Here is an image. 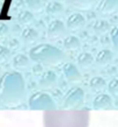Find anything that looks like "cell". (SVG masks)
I'll return each mask as SVG.
<instances>
[{"instance_id":"8992f818","label":"cell","mask_w":118,"mask_h":127,"mask_svg":"<svg viewBox=\"0 0 118 127\" xmlns=\"http://www.w3.org/2000/svg\"><path fill=\"white\" fill-rule=\"evenodd\" d=\"M118 9V0H101L97 5V12L102 15L112 14Z\"/></svg>"},{"instance_id":"5bb4252c","label":"cell","mask_w":118,"mask_h":127,"mask_svg":"<svg viewBox=\"0 0 118 127\" xmlns=\"http://www.w3.org/2000/svg\"><path fill=\"white\" fill-rule=\"evenodd\" d=\"M45 11L48 14H50V15L57 16V15H59V14L63 13L64 6H63V4L59 2V1H51V2H49V4L46 5Z\"/></svg>"},{"instance_id":"cb8c5ba5","label":"cell","mask_w":118,"mask_h":127,"mask_svg":"<svg viewBox=\"0 0 118 127\" xmlns=\"http://www.w3.org/2000/svg\"><path fill=\"white\" fill-rule=\"evenodd\" d=\"M109 88H110L111 91H118V79H114V81L110 82V84H109Z\"/></svg>"},{"instance_id":"52a82bcc","label":"cell","mask_w":118,"mask_h":127,"mask_svg":"<svg viewBox=\"0 0 118 127\" xmlns=\"http://www.w3.org/2000/svg\"><path fill=\"white\" fill-rule=\"evenodd\" d=\"M63 72L65 77L67 78L69 82H78L81 79V73L78 69V66L74 65L73 63H65L63 66Z\"/></svg>"},{"instance_id":"7c38bea8","label":"cell","mask_w":118,"mask_h":127,"mask_svg":"<svg viewBox=\"0 0 118 127\" xmlns=\"http://www.w3.org/2000/svg\"><path fill=\"white\" fill-rule=\"evenodd\" d=\"M38 36H39L38 32L36 31V29H34V28H31V27L24 28V29L22 31V34H21V37H22V40L26 43L35 42L36 40H38Z\"/></svg>"},{"instance_id":"8fae6325","label":"cell","mask_w":118,"mask_h":127,"mask_svg":"<svg viewBox=\"0 0 118 127\" xmlns=\"http://www.w3.org/2000/svg\"><path fill=\"white\" fill-rule=\"evenodd\" d=\"M30 64V58L24 54H17L13 58V65L16 69H27Z\"/></svg>"},{"instance_id":"ac0fdd59","label":"cell","mask_w":118,"mask_h":127,"mask_svg":"<svg viewBox=\"0 0 118 127\" xmlns=\"http://www.w3.org/2000/svg\"><path fill=\"white\" fill-rule=\"evenodd\" d=\"M31 104L34 105H44V106H50L51 105V99L46 95H41L38 93L31 100Z\"/></svg>"},{"instance_id":"3957f363","label":"cell","mask_w":118,"mask_h":127,"mask_svg":"<svg viewBox=\"0 0 118 127\" xmlns=\"http://www.w3.org/2000/svg\"><path fill=\"white\" fill-rule=\"evenodd\" d=\"M24 92V82L21 73L16 71L6 72L0 79V98L4 100H15Z\"/></svg>"},{"instance_id":"603a6c76","label":"cell","mask_w":118,"mask_h":127,"mask_svg":"<svg viewBox=\"0 0 118 127\" xmlns=\"http://www.w3.org/2000/svg\"><path fill=\"white\" fill-rule=\"evenodd\" d=\"M9 34V27L6 23L0 22V39H5Z\"/></svg>"},{"instance_id":"6da1fadb","label":"cell","mask_w":118,"mask_h":127,"mask_svg":"<svg viewBox=\"0 0 118 127\" xmlns=\"http://www.w3.org/2000/svg\"><path fill=\"white\" fill-rule=\"evenodd\" d=\"M89 123L87 110H46L43 114L44 127H88Z\"/></svg>"},{"instance_id":"7a4b0ae2","label":"cell","mask_w":118,"mask_h":127,"mask_svg":"<svg viewBox=\"0 0 118 127\" xmlns=\"http://www.w3.org/2000/svg\"><path fill=\"white\" fill-rule=\"evenodd\" d=\"M29 58L43 65H58L64 61L65 54L50 43H39L30 49Z\"/></svg>"},{"instance_id":"44dd1931","label":"cell","mask_w":118,"mask_h":127,"mask_svg":"<svg viewBox=\"0 0 118 127\" xmlns=\"http://www.w3.org/2000/svg\"><path fill=\"white\" fill-rule=\"evenodd\" d=\"M11 56V50L7 47L0 46V63H4Z\"/></svg>"},{"instance_id":"2e32d148","label":"cell","mask_w":118,"mask_h":127,"mask_svg":"<svg viewBox=\"0 0 118 127\" xmlns=\"http://www.w3.org/2000/svg\"><path fill=\"white\" fill-rule=\"evenodd\" d=\"M34 14H33V12L30 11H22L21 13L19 14L17 16V20H19V22L21 25H31V23L34 22Z\"/></svg>"},{"instance_id":"ba28073f","label":"cell","mask_w":118,"mask_h":127,"mask_svg":"<svg viewBox=\"0 0 118 127\" xmlns=\"http://www.w3.org/2000/svg\"><path fill=\"white\" fill-rule=\"evenodd\" d=\"M114 60V54L109 49H102L100 50L95 57V62L99 65H108Z\"/></svg>"},{"instance_id":"d6986e66","label":"cell","mask_w":118,"mask_h":127,"mask_svg":"<svg viewBox=\"0 0 118 127\" xmlns=\"http://www.w3.org/2000/svg\"><path fill=\"white\" fill-rule=\"evenodd\" d=\"M30 12H41L43 9L42 0H24Z\"/></svg>"},{"instance_id":"5b68a950","label":"cell","mask_w":118,"mask_h":127,"mask_svg":"<svg viewBox=\"0 0 118 127\" xmlns=\"http://www.w3.org/2000/svg\"><path fill=\"white\" fill-rule=\"evenodd\" d=\"M84 25H86V18L81 13H73L66 21V28H68L69 31L81 29L82 27H84Z\"/></svg>"},{"instance_id":"e0dca14e","label":"cell","mask_w":118,"mask_h":127,"mask_svg":"<svg viewBox=\"0 0 118 127\" xmlns=\"http://www.w3.org/2000/svg\"><path fill=\"white\" fill-rule=\"evenodd\" d=\"M69 4L81 9H88L96 2V0H67Z\"/></svg>"},{"instance_id":"30bf717a","label":"cell","mask_w":118,"mask_h":127,"mask_svg":"<svg viewBox=\"0 0 118 127\" xmlns=\"http://www.w3.org/2000/svg\"><path fill=\"white\" fill-rule=\"evenodd\" d=\"M95 61V58L93 57V55L89 54V53H81L79 56H78V65L81 69H88L93 65V63Z\"/></svg>"},{"instance_id":"4fadbf2b","label":"cell","mask_w":118,"mask_h":127,"mask_svg":"<svg viewBox=\"0 0 118 127\" xmlns=\"http://www.w3.org/2000/svg\"><path fill=\"white\" fill-rule=\"evenodd\" d=\"M57 81V76H56V73L53 71H45V72L42 75V77H41V85H42L43 88H50V86H52V85L56 83Z\"/></svg>"},{"instance_id":"ffe728a7","label":"cell","mask_w":118,"mask_h":127,"mask_svg":"<svg viewBox=\"0 0 118 127\" xmlns=\"http://www.w3.org/2000/svg\"><path fill=\"white\" fill-rule=\"evenodd\" d=\"M111 42L114 46V49L118 53V27H112L110 31Z\"/></svg>"},{"instance_id":"277c9868","label":"cell","mask_w":118,"mask_h":127,"mask_svg":"<svg viewBox=\"0 0 118 127\" xmlns=\"http://www.w3.org/2000/svg\"><path fill=\"white\" fill-rule=\"evenodd\" d=\"M66 33V25L61 20L56 19L51 21L48 27V37L51 40H56L61 37Z\"/></svg>"},{"instance_id":"9a60e30c","label":"cell","mask_w":118,"mask_h":127,"mask_svg":"<svg viewBox=\"0 0 118 127\" xmlns=\"http://www.w3.org/2000/svg\"><path fill=\"white\" fill-rule=\"evenodd\" d=\"M109 28H110V26H109L107 20H96L95 22L93 23V31L99 35H103L108 33Z\"/></svg>"},{"instance_id":"9c48e42d","label":"cell","mask_w":118,"mask_h":127,"mask_svg":"<svg viewBox=\"0 0 118 127\" xmlns=\"http://www.w3.org/2000/svg\"><path fill=\"white\" fill-rule=\"evenodd\" d=\"M63 46L66 50H71V51H75V50L80 49V40L76 37L75 35H68L64 39Z\"/></svg>"},{"instance_id":"7402d4cb","label":"cell","mask_w":118,"mask_h":127,"mask_svg":"<svg viewBox=\"0 0 118 127\" xmlns=\"http://www.w3.org/2000/svg\"><path fill=\"white\" fill-rule=\"evenodd\" d=\"M90 85L94 89H101L104 85V81L101 77H94L90 81Z\"/></svg>"}]
</instances>
